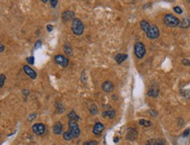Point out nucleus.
Returning <instances> with one entry per match:
<instances>
[{
  "mask_svg": "<svg viewBox=\"0 0 190 145\" xmlns=\"http://www.w3.org/2000/svg\"><path fill=\"white\" fill-rule=\"evenodd\" d=\"M140 27L143 30V32L146 34L147 38H149V39L154 40V39H157L160 36L159 28L154 25L149 24L146 20H142L140 22Z\"/></svg>",
  "mask_w": 190,
  "mask_h": 145,
  "instance_id": "obj_1",
  "label": "nucleus"
},
{
  "mask_svg": "<svg viewBox=\"0 0 190 145\" xmlns=\"http://www.w3.org/2000/svg\"><path fill=\"white\" fill-rule=\"evenodd\" d=\"M68 126H69V131H67L63 134V138L66 141H70L73 138H77L80 136V128L78 124L74 121L69 120L68 121Z\"/></svg>",
  "mask_w": 190,
  "mask_h": 145,
  "instance_id": "obj_2",
  "label": "nucleus"
},
{
  "mask_svg": "<svg viewBox=\"0 0 190 145\" xmlns=\"http://www.w3.org/2000/svg\"><path fill=\"white\" fill-rule=\"evenodd\" d=\"M164 23L166 26H168L169 27H179L181 21L174 15L168 13L164 17Z\"/></svg>",
  "mask_w": 190,
  "mask_h": 145,
  "instance_id": "obj_3",
  "label": "nucleus"
},
{
  "mask_svg": "<svg viewBox=\"0 0 190 145\" xmlns=\"http://www.w3.org/2000/svg\"><path fill=\"white\" fill-rule=\"evenodd\" d=\"M71 29H72V32L75 35L80 36V35H81L83 34L84 26H83L82 22L79 19H74V20H72Z\"/></svg>",
  "mask_w": 190,
  "mask_h": 145,
  "instance_id": "obj_4",
  "label": "nucleus"
},
{
  "mask_svg": "<svg viewBox=\"0 0 190 145\" xmlns=\"http://www.w3.org/2000/svg\"><path fill=\"white\" fill-rule=\"evenodd\" d=\"M134 53L136 55V56L139 58V59H142V58L145 56L146 53V49L145 45L142 43V42H137L134 46Z\"/></svg>",
  "mask_w": 190,
  "mask_h": 145,
  "instance_id": "obj_5",
  "label": "nucleus"
},
{
  "mask_svg": "<svg viewBox=\"0 0 190 145\" xmlns=\"http://www.w3.org/2000/svg\"><path fill=\"white\" fill-rule=\"evenodd\" d=\"M54 62L58 65L62 66V67H67V66H68V63H69V60L66 56H61V55H56L54 56Z\"/></svg>",
  "mask_w": 190,
  "mask_h": 145,
  "instance_id": "obj_6",
  "label": "nucleus"
},
{
  "mask_svg": "<svg viewBox=\"0 0 190 145\" xmlns=\"http://www.w3.org/2000/svg\"><path fill=\"white\" fill-rule=\"evenodd\" d=\"M46 130V127L44 124L42 123H35L33 126V131L38 135V136H41L45 133Z\"/></svg>",
  "mask_w": 190,
  "mask_h": 145,
  "instance_id": "obj_7",
  "label": "nucleus"
},
{
  "mask_svg": "<svg viewBox=\"0 0 190 145\" xmlns=\"http://www.w3.org/2000/svg\"><path fill=\"white\" fill-rule=\"evenodd\" d=\"M181 94L186 99H190V82L181 88Z\"/></svg>",
  "mask_w": 190,
  "mask_h": 145,
  "instance_id": "obj_8",
  "label": "nucleus"
},
{
  "mask_svg": "<svg viewBox=\"0 0 190 145\" xmlns=\"http://www.w3.org/2000/svg\"><path fill=\"white\" fill-rule=\"evenodd\" d=\"M23 70H24L25 73H26L27 76H29L32 79H35L37 78V73L28 65L24 66V67H23Z\"/></svg>",
  "mask_w": 190,
  "mask_h": 145,
  "instance_id": "obj_9",
  "label": "nucleus"
},
{
  "mask_svg": "<svg viewBox=\"0 0 190 145\" xmlns=\"http://www.w3.org/2000/svg\"><path fill=\"white\" fill-rule=\"evenodd\" d=\"M104 130V125L101 122H96L93 128V134L96 135V136H99L102 134V131Z\"/></svg>",
  "mask_w": 190,
  "mask_h": 145,
  "instance_id": "obj_10",
  "label": "nucleus"
},
{
  "mask_svg": "<svg viewBox=\"0 0 190 145\" xmlns=\"http://www.w3.org/2000/svg\"><path fill=\"white\" fill-rule=\"evenodd\" d=\"M62 20L64 21H69V20H74V13L72 11H65L62 13Z\"/></svg>",
  "mask_w": 190,
  "mask_h": 145,
  "instance_id": "obj_11",
  "label": "nucleus"
},
{
  "mask_svg": "<svg viewBox=\"0 0 190 145\" xmlns=\"http://www.w3.org/2000/svg\"><path fill=\"white\" fill-rule=\"evenodd\" d=\"M102 91L105 92H110L114 90V85L110 81H106L102 84Z\"/></svg>",
  "mask_w": 190,
  "mask_h": 145,
  "instance_id": "obj_12",
  "label": "nucleus"
},
{
  "mask_svg": "<svg viewBox=\"0 0 190 145\" xmlns=\"http://www.w3.org/2000/svg\"><path fill=\"white\" fill-rule=\"evenodd\" d=\"M146 145H166V142L163 139H161V138L150 139L146 142Z\"/></svg>",
  "mask_w": 190,
  "mask_h": 145,
  "instance_id": "obj_13",
  "label": "nucleus"
},
{
  "mask_svg": "<svg viewBox=\"0 0 190 145\" xmlns=\"http://www.w3.org/2000/svg\"><path fill=\"white\" fill-rule=\"evenodd\" d=\"M138 136V132L135 129H129L128 132H127V136L126 138L130 141H134Z\"/></svg>",
  "mask_w": 190,
  "mask_h": 145,
  "instance_id": "obj_14",
  "label": "nucleus"
},
{
  "mask_svg": "<svg viewBox=\"0 0 190 145\" xmlns=\"http://www.w3.org/2000/svg\"><path fill=\"white\" fill-rule=\"evenodd\" d=\"M62 129H63L62 124L60 123V122H56L53 127V131H54V133L55 135H60L62 132Z\"/></svg>",
  "mask_w": 190,
  "mask_h": 145,
  "instance_id": "obj_15",
  "label": "nucleus"
},
{
  "mask_svg": "<svg viewBox=\"0 0 190 145\" xmlns=\"http://www.w3.org/2000/svg\"><path fill=\"white\" fill-rule=\"evenodd\" d=\"M115 114H116L115 110H113V109H110V110H107V111L103 112V113L102 114V117H104V118L108 117V118H110V119H113V118L115 117Z\"/></svg>",
  "mask_w": 190,
  "mask_h": 145,
  "instance_id": "obj_16",
  "label": "nucleus"
},
{
  "mask_svg": "<svg viewBox=\"0 0 190 145\" xmlns=\"http://www.w3.org/2000/svg\"><path fill=\"white\" fill-rule=\"evenodd\" d=\"M127 57H128V56L126 54H118V55L116 56L115 60H116V62L118 64H121L124 61H125L127 59Z\"/></svg>",
  "mask_w": 190,
  "mask_h": 145,
  "instance_id": "obj_17",
  "label": "nucleus"
},
{
  "mask_svg": "<svg viewBox=\"0 0 190 145\" xmlns=\"http://www.w3.org/2000/svg\"><path fill=\"white\" fill-rule=\"evenodd\" d=\"M160 93V92H159V89H157V88H155V87H153L152 89H150L149 90V92H148V96H150V97H154V98H157L158 97V95Z\"/></svg>",
  "mask_w": 190,
  "mask_h": 145,
  "instance_id": "obj_18",
  "label": "nucleus"
},
{
  "mask_svg": "<svg viewBox=\"0 0 190 145\" xmlns=\"http://www.w3.org/2000/svg\"><path fill=\"white\" fill-rule=\"evenodd\" d=\"M67 118L69 119V120H71V121H79L80 120V117L76 114V113L75 112H74V111H71L68 114H67Z\"/></svg>",
  "mask_w": 190,
  "mask_h": 145,
  "instance_id": "obj_19",
  "label": "nucleus"
},
{
  "mask_svg": "<svg viewBox=\"0 0 190 145\" xmlns=\"http://www.w3.org/2000/svg\"><path fill=\"white\" fill-rule=\"evenodd\" d=\"M190 26V20L189 19H184L182 21H181L179 27H181V28H188V27Z\"/></svg>",
  "mask_w": 190,
  "mask_h": 145,
  "instance_id": "obj_20",
  "label": "nucleus"
},
{
  "mask_svg": "<svg viewBox=\"0 0 190 145\" xmlns=\"http://www.w3.org/2000/svg\"><path fill=\"white\" fill-rule=\"evenodd\" d=\"M63 49H64V52L66 53V55H67L68 56H72V55H73V49H71V47L68 44H65L64 45Z\"/></svg>",
  "mask_w": 190,
  "mask_h": 145,
  "instance_id": "obj_21",
  "label": "nucleus"
},
{
  "mask_svg": "<svg viewBox=\"0 0 190 145\" xmlns=\"http://www.w3.org/2000/svg\"><path fill=\"white\" fill-rule=\"evenodd\" d=\"M139 123L140 126H143V127H146V128H149V127L152 126V122H151V121H146V120H144V119H140Z\"/></svg>",
  "mask_w": 190,
  "mask_h": 145,
  "instance_id": "obj_22",
  "label": "nucleus"
},
{
  "mask_svg": "<svg viewBox=\"0 0 190 145\" xmlns=\"http://www.w3.org/2000/svg\"><path fill=\"white\" fill-rule=\"evenodd\" d=\"M89 111L91 113V114H97V112H98V109H97V107L95 104H92L89 107Z\"/></svg>",
  "mask_w": 190,
  "mask_h": 145,
  "instance_id": "obj_23",
  "label": "nucleus"
},
{
  "mask_svg": "<svg viewBox=\"0 0 190 145\" xmlns=\"http://www.w3.org/2000/svg\"><path fill=\"white\" fill-rule=\"evenodd\" d=\"M5 82V76L4 74H1V76H0V87L1 88L4 86Z\"/></svg>",
  "mask_w": 190,
  "mask_h": 145,
  "instance_id": "obj_24",
  "label": "nucleus"
},
{
  "mask_svg": "<svg viewBox=\"0 0 190 145\" xmlns=\"http://www.w3.org/2000/svg\"><path fill=\"white\" fill-rule=\"evenodd\" d=\"M98 144V143H97V141H94V140H92V141H88V142H85L83 145H97Z\"/></svg>",
  "mask_w": 190,
  "mask_h": 145,
  "instance_id": "obj_25",
  "label": "nucleus"
},
{
  "mask_svg": "<svg viewBox=\"0 0 190 145\" xmlns=\"http://www.w3.org/2000/svg\"><path fill=\"white\" fill-rule=\"evenodd\" d=\"M174 11L177 14H181V13H182V10H181V8L179 7V6H175V7H174Z\"/></svg>",
  "mask_w": 190,
  "mask_h": 145,
  "instance_id": "obj_26",
  "label": "nucleus"
},
{
  "mask_svg": "<svg viewBox=\"0 0 190 145\" xmlns=\"http://www.w3.org/2000/svg\"><path fill=\"white\" fill-rule=\"evenodd\" d=\"M26 62H27L29 64H33V63H34V58H33V56L27 57L26 58Z\"/></svg>",
  "mask_w": 190,
  "mask_h": 145,
  "instance_id": "obj_27",
  "label": "nucleus"
},
{
  "mask_svg": "<svg viewBox=\"0 0 190 145\" xmlns=\"http://www.w3.org/2000/svg\"><path fill=\"white\" fill-rule=\"evenodd\" d=\"M50 4H51V6L53 8H55V6H56V5L58 4V1L57 0H52V1H50Z\"/></svg>",
  "mask_w": 190,
  "mask_h": 145,
  "instance_id": "obj_28",
  "label": "nucleus"
},
{
  "mask_svg": "<svg viewBox=\"0 0 190 145\" xmlns=\"http://www.w3.org/2000/svg\"><path fill=\"white\" fill-rule=\"evenodd\" d=\"M182 63L184 65H188V66H190V61L189 60H188V59H183L182 60Z\"/></svg>",
  "mask_w": 190,
  "mask_h": 145,
  "instance_id": "obj_29",
  "label": "nucleus"
},
{
  "mask_svg": "<svg viewBox=\"0 0 190 145\" xmlns=\"http://www.w3.org/2000/svg\"><path fill=\"white\" fill-rule=\"evenodd\" d=\"M40 46H41V42H40V41H38L36 42V44H35V47H34V48L37 49H38L39 47H40Z\"/></svg>",
  "mask_w": 190,
  "mask_h": 145,
  "instance_id": "obj_30",
  "label": "nucleus"
},
{
  "mask_svg": "<svg viewBox=\"0 0 190 145\" xmlns=\"http://www.w3.org/2000/svg\"><path fill=\"white\" fill-rule=\"evenodd\" d=\"M189 129H187V130L185 131V132H184V133H183V136H184V137H186V136H188V134H189Z\"/></svg>",
  "mask_w": 190,
  "mask_h": 145,
  "instance_id": "obj_31",
  "label": "nucleus"
},
{
  "mask_svg": "<svg viewBox=\"0 0 190 145\" xmlns=\"http://www.w3.org/2000/svg\"><path fill=\"white\" fill-rule=\"evenodd\" d=\"M47 29L48 32H51L52 30H53V26L52 25H47Z\"/></svg>",
  "mask_w": 190,
  "mask_h": 145,
  "instance_id": "obj_32",
  "label": "nucleus"
},
{
  "mask_svg": "<svg viewBox=\"0 0 190 145\" xmlns=\"http://www.w3.org/2000/svg\"><path fill=\"white\" fill-rule=\"evenodd\" d=\"M35 117H36V114H31L29 118H28V121H32V119L33 120Z\"/></svg>",
  "mask_w": 190,
  "mask_h": 145,
  "instance_id": "obj_33",
  "label": "nucleus"
},
{
  "mask_svg": "<svg viewBox=\"0 0 190 145\" xmlns=\"http://www.w3.org/2000/svg\"><path fill=\"white\" fill-rule=\"evenodd\" d=\"M0 47H1V50H0V52L2 53V52H4V49H5V47H4V45H3V44H2V43L0 44Z\"/></svg>",
  "mask_w": 190,
  "mask_h": 145,
  "instance_id": "obj_34",
  "label": "nucleus"
}]
</instances>
